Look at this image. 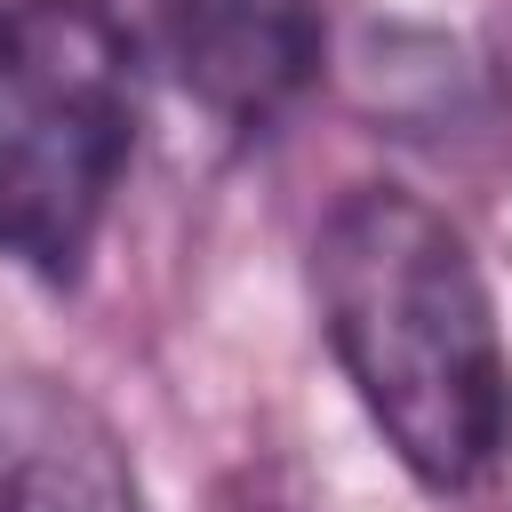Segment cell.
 Wrapping results in <instances>:
<instances>
[{
	"label": "cell",
	"instance_id": "obj_3",
	"mask_svg": "<svg viewBox=\"0 0 512 512\" xmlns=\"http://www.w3.org/2000/svg\"><path fill=\"white\" fill-rule=\"evenodd\" d=\"M160 40L200 112L272 128L320 64V0H160Z\"/></svg>",
	"mask_w": 512,
	"mask_h": 512
},
{
	"label": "cell",
	"instance_id": "obj_2",
	"mask_svg": "<svg viewBox=\"0 0 512 512\" xmlns=\"http://www.w3.org/2000/svg\"><path fill=\"white\" fill-rule=\"evenodd\" d=\"M136 152L128 40L96 0L0 8V256L80 280Z\"/></svg>",
	"mask_w": 512,
	"mask_h": 512
},
{
	"label": "cell",
	"instance_id": "obj_1",
	"mask_svg": "<svg viewBox=\"0 0 512 512\" xmlns=\"http://www.w3.org/2000/svg\"><path fill=\"white\" fill-rule=\"evenodd\" d=\"M312 296L384 448L432 496H480L512 456V352L464 232L400 184H360L312 232Z\"/></svg>",
	"mask_w": 512,
	"mask_h": 512
},
{
	"label": "cell",
	"instance_id": "obj_4",
	"mask_svg": "<svg viewBox=\"0 0 512 512\" xmlns=\"http://www.w3.org/2000/svg\"><path fill=\"white\" fill-rule=\"evenodd\" d=\"M0 512H144L120 432L72 384H0Z\"/></svg>",
	"mask_w": 512,
	"mask_h": 512
}]
</instances>
